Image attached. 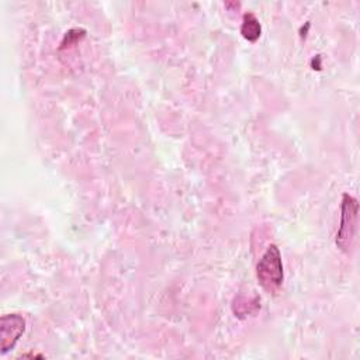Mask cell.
<instances>
[{
  "label": "cell",
  "mask_w": 360,
  "mask_h": 360,
  "mask_svg": "<svg viewBox=\"0 0 360 360\" xmlns=\"http://www.w3.org/2000/svg\"><path fill=\"white\" fill-rule=\"evenodd\" d=\"M256 277L262 288L267 292H274L281 287L284 271L281 253L277 245H269L262 257L259 259L256 266Z\"/></svg>",
  "instance_id": "cell-1"
},
{
  "label": "cell",
  "mask_w": 360,
  "mask_h": 360,
  "mask_svg": "<svg viewBox=\"0 0 360 360\" xmlns=\"http://www.w3.org/2000/svg\"><path fill=\"white\" fill-rule=\"evenodd\" d=\"M357 200L347 193L343 194L340 205V224L336 233V245L343 252H349L353 245L357 228Z\"/></svg>",
  "instance_id": "cell-2"
},
{
  "label": "cell",
  "mask_w": 360,
  "mask_h": 360,
  "mask_svg": "<svg viewBox=\"0 0 360 360\" xmlns=\"http://www.w3.org/2000/svg\"><path fill=\"white\" fill-rule=\"evenodd\" d=\"M25 330V321L18 314H6L0 319V349L6 354L15 346Z\"/></svg>",
  "instance_id": "cell-3"
},
{
  "label": "cell",
  "mask_w": 360,
  "mask_h": 360,
  "mask_svg": "<svg viewBox=\"0 0 360 360\" xmlns=\"http://www.w3.org/2000/svg\"><path fill=\"white\" fill-rule=\"evenodd\" d=\"M240 34L249 42H255V41L259 39V37L262 34V25H260L259 20L256 18V15L253 13L243 14V20H242V25H240Z\"/></svg>",
  "instance_id": "cell-4"
}]
</instances>
